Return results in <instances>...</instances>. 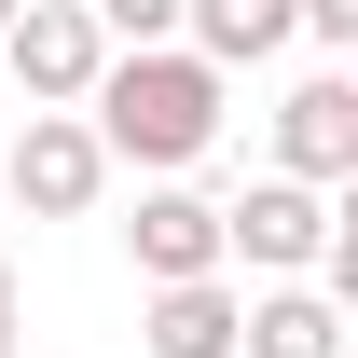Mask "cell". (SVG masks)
Instances as JSON below:
<instances>
[{"instance_id":"2","label":"cell","mask_w":358,"mask_h":358,"mask_svg":"<svg viewBox=\"0 0 358 358\" xmlns=\"http://www.w3.org/2000/svg\"><path fill=\"white\" fill-rule=\"evenodd\" d=\"M331 234H345V207L303 193V179H248V193H221V275L248 262L262 289H303V275L331 262Z\"/></svg>"},{"instance_id":"6","label":"cell","mask_w":358,"mask_h":358,"mask_svg":"<svg viewBox=\"0 0 358 358\" xmlns=\"http://www.w3.org/2000/svg\"><path fill=\"white\" fill-rule=\"evenodd\" d=\"M262 179H303V193H345L358 179V83L345 69H317V83L275 96V166Z\"/></svg>"},{"instance_id":"9","label":"cell","mask_w":358,"mask_h":358,"mask_svg":"<svg viewBox=\"0 0 358 358\" xmlns=\"http://www.w3.org/2000/svg\"><path fill=\"white\" fill-rule=\"evenodd\" d=\"M138 345H152V358H234V275H207V289H152Z\"/></svg>"},{"instance_id":"11","label":"cell","mask_w":358,"mask_h":358,"mask_svg":"<svg viewBox=\"0 0 358 358\" xmlns=\"http://www.w3.org/2000/svg\"><path fill=\"white\" fill-rule=\"evenodd\" d=\"M14 331H28V303H14V262H0V358H14Z\"/></svg>"},{"instance_id":"3","label":"cell","mask_w":358,"mask_h":358,"mask_svg":"<svg viewBox=\"0 0 358 358\" xmlns=\"http://www.w3.org/2000/svg\"><path fill=\"white\" fill-rule=\"evenodd\" d=\"M0 55H14L28 110H83L96 69H110V42H96V14H83V0H28V14H0Z\"/></svg>"},{"instance_id":"8","label":"cell","mask_w":358,"mask_h":358,"mask_svg":"<svg viewBox=\"0 0 358 358\" xmlns=\"http://www.w3.org/2000/svg\"><path fill=\"white\" fill-rule=\"evenodd\" d=\"M289 42V0H193V69H207V83H221V69H262V55Z\"/></svg>"},{"instance_id":"7","label":"cell","mask_w":358,"mask_h":358,"mask_svg":"<svg viewBox=\"0 0 358 358\" xmlns=\"http://www.w3.org/2000/svg\"><path fill=\"white\" fill-rule=\"evenodd\" d=\"M234 358H345V317L317 289H234Z\"/></svg>"},{"instance_id":"5","label":"cell","mask_w":358,"mask_h":358,"mask_svg":"<svg viewBox=\"0 0 358 358\" xmlns=\"http://www.w3.org/2000/svg\"><path fill=\"white\" fill-rule=\"evenodd\" d=\"M0 179H14V207H28V221H83L96 193H110V152L83 138V110H28Z\"/></svg>"},{"instance_id":"1","label":"cell","mask_w":358,"mask_h":358,"mask_svg":"<svg viewBox=\"0 0 358 358\" xmlns=\"http://www.w3.org/2000/svg\"><path fill=\"white\" fill-rule=\"evenodd\" d=\"M83 138L110 152V166H138V179H179V166H207V152H221V83H207L179 42L110 55L96 96H83Z\"/></svg>"},{"instance_id":"4","label":"cell","mask_w":358,"mask_h":358,"mask_svg":"<svg viewBox=\"0 0 358 358\" xmlns=\"http://www.w3.org/2000/svg\"><path fill=\"white\" fill-rule=\"evenodd\" d=\"M124 262H138V289H207V275H221V193L152 179L138 221H124Z\"/></svg>"},{"instance_id":"10","label":"cell","mask_w":358,"mask_h":358,"mask_svg":"<svg viewBox=\"0 0 358 358\" xmlns=\"http://www.w3.org/2000/svg\"><path fill=\"white\" fill-rule=\"evenodd\" d=\"M289 28H317V55H358V0H303Z\"/></svg>"}]
</instances>
